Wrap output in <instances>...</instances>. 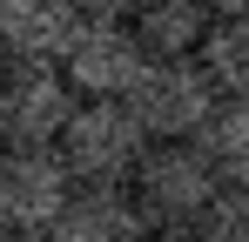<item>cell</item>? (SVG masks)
<instances>
[{
	"instance_id": "obj_1",
	"label": "cell",
	"mask_w": 249,
	"mask_h": 242,
	"mask_svg": "<svg viewBox=\"0 0 249 242\" xmlns=\"http://www.w3.org/2000/svg\"><path fill=\"white\" fill-rule=\"evenodd\" d=\"M215 81L196 54H148L142 81L128 87V115L142 121L148 141H196L202 121L215 115Z\"/></svg>"
},
{
	"instance_id": "obj_2",
	"label": "cell",
	"mask_w": 249,
	"mask_h": 242,
	"mask_svg": "<svg viewBox=\"0 0 249 242\" xmlns=\"http://www.w3.org/2000/svg\"><path fill=\"white\" fill-rule=\"evenodd\" d=\"M128 195L142 202L148 229H196L202 208L222 195V175L196 141H148V155L128 175Z\"/></svg>"
},
{
	"instance_id": "obj_3",
	"label": "cell",
	"mask_w": 249,
	"mask_h": 242,
	"mask_svg": "<svg viewBox=\"0 0 249 242\" xmlns=\"http://www.w3.org/2000/svg\"><path fill=\"white\" fill-rule=\"evenodd\" d=\"M54 148L74 168L81 189H128L135 161L148 155V135H142V121L128 115V101H81Z\"/></svg>"
},
{
	"instance_id": "obj_4",
	"label": "cell",
	"mask_w": 249,
	"mask_h": 242,
	"mask_svg": "<svg viewBox=\"0 0 249 242\" xmlns=\"http://www.w3.org/2000/svg\"><path fill=\"white\" fill-rule=\"evenodd\" d=\"M74 108H81V94L68 87L61 68H41V61L0 68V141L7 148H54Z\"/></svg>"
},
{
	"instance_id": "obj_5",
	"label": "cell",
	"mask_w": 249,
	"mask_h": 242,
	"mask_svg": "<svg viewBox=\"0 0 249 242\" xmlns=\"http://www.w3.org/2000/svg\"><path fill=\"white\" fill-rule=\"evenodd\" d=\"M74 189L81 182L61 161V148H0V215L14 236H47Z\"/></svg>"
},
{
	"instance_id": "obj_6",
	"label": "cell",
	"mask_w": 249,
	"mask_h": 242,
	"mask_svg": "<svg viewBox=\"0 0 249 242\" xmlns=\"http://www.w3.org/2000/svg\"><path fill=\"white\" fill-rule=\"evenodd\" d=\"M142 68H148V47L135 34V20H88L61 61V74L81 101H128Z\"/></svg>"
},
{
	"instance_id": "obj_7",
	"label": "cell",
	"mask_w": 249,
	"mask_h": 242,
	"mask_svg": "<svg viewBox=\"0 0 249 242\" xmlns=\"http://www.w3.org/2000/svg\"><path fill=\"white\" fill-rule=\"evenodd\" d=\"M81 27H88V14L74 0H0V47H7V61L61 68Z\"/></svg>"
},
{
	"instance_id": "obj_8",
	"label": "cell",
	"mask_w": 249,
	"mask_h": 242,
	"mask_svg": "<svg viewBox=\"0 0 249 242\" xmlns=\"http://www.w3.org/2000/svg\"><path fill=\"white\" fill-rule=\"evenodd\" d=\"M142 236H148V215L128 189H74L61 222L47 229V242H142Z\"/></svg>"
},
{
	"instance_id": "obj_9",
	"label": "cell",
	"mask_w": 249,
	"mask_h": 242,
	"mask_svg": "<svg viewBox=\"0 0 249 242\" xmlns=\"http://www.w3.org/2000/svg\"><path fill=\"white\" fill-rule=\"evenodd\" d=\"M128 20H135L148 54H202L209 27L222 14H215V0H142Z\"/></svg>"
},
{
	"instance_id": "obj_10",
	"label": "cell",
	"mask_w": 249,
	"mask_h": 242,
	"mask_svg": "<svg viewBox=\"0 0 249 242\" xmlns=\"http://www.w3.org/2000/svg\"><path fill=\"white\" fill-rule=\"evenodd\" d=\"M196 61L209 68V81H215L222 101H249V14H222L209 27Z\"/></svg>"
},
{
	"instance_id": "obj_11",
	"label": "cell",
	"mask_w": 249,
	"mask_h": 242,
	"mask_svg": "<svg viewBox=\"0 0 249 242\" xmlns=\"http://www.w3.org/2000/svg\"><path fill=\"white\" fill-rule=\"evenodd\" d=\"M196 148L209 155V168H215L222 182L249 189V101H215V115H209L202 135H196Z\"/></svg>"
},
{
	"instance_id": "obj_12",
	"label": "cell",
	"mask_w": 249,
	"mask_h": 242,
	"mask_svg": "<svg viewBox=\"0 0 249 242\" xmlns=\"http://www.w3.org/2000/svg\"><path fill=\"white\" fill-rule=\"evenodd\" d=\"M196 242H249V189L222 182V195L202 208L196 222Z\"/></svg>"
},
{
	"instance_id": "obj_13",
	"label": "cell",
	"mask_w": 249,
	"mask_h": 242,
	"mask_svg": "<svg viewBox=\"0 0 249 242\" xmlns=\"http://www.w3.org/2000/svg\"><path fill=\"white\" fill-rule=\"evenodd\" d=\"M74 7H81L88 20H128V14H135L142 0H74Z\"/></svg>"
},
{
	"instance_id": "obj_14",
	"label": "cell",
	"mask_w": 249,
	"mask_h": 242,
	"mask_svg": "<svg viewBox=\"0 0 249 242\" xmlns=\"http://www.w3.org/2000/svg\"><path fill=\"white\" fill-rule=\"evenodd\" d=\"M142 242H196V229H148Z\"/></svg>"
},
{
	"instance_id": "obj_15",
	"label": "cell",
	"mask_w": 249,
	"mask_h": 242,
	"mask_svg": "<svg viewBox=\"0 0 249 242\" xmlns=\"http://www.w3.org/2000/svg\"><path fill=\"white\" fill-rule=\"evenodd\" d=\"M215 14H249V0H215Z\"/></svg>"
},
{
	"instance_id": "obj_16",
	"label": "cell",
	"mask_w": 249,
	"mask_h": 242,
	"mask_svg": "<svg viewBox=\"0 0 249 242\" xmlns=\"http://www.w3.org/2000/svg\"><path fill=\"white\" fill-rule=\"evenodd\" d=\"M0 242H14V229H7V215H0Z\"/></svg>"
},
{
	"instance_id": "obj_17",
	"label": "cell",
	"mask_w": 249,
	"mask_h": 242,
	"mask_svg": "<svg viewBox=\"0 0 249 242\" xmlns=\"http://www.w3.org/2000/svg\"><path fill=\"white\" fill-rule=\"evenodd\" d=\"M14 242H47V236H14Z\"/></svg>"
},
{
	"instance_id": "obj_18",
	"label": "cell",
	"mask_w": 249,
	"mask_h": 242,
	"mask_svg": "<svg viewBox=\"0 0 249 242\" xmlns=\"http://www.w3.org/2000/svg\"><path fill=\"white\" fill-rule=\"evenodd\" d=\"M0 68H7V47H0Z\"/></svg>"
},
{
	"instance_id": "obj_19",
	"label": "cell",
	"mask_w": 249,
	"mask_h": 242,
	"mask_svg": "<svg viewBox=\"0 0 249 242\" xmlns=\"http://www.w3.org/2000/svg\"><path fill=\"white\" fill-rule=\"evenodd\" d=\"M0 148H7V141H0Z\"/></svg>"
}]
</instances>
